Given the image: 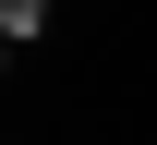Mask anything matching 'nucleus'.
<instances>
[{
    "label": "nucleus",
    "instance_id": "f257e3e1",
    "mask_svg": "<svg viewBox=\"0 0 157 145\" xmlns=\"http://www.w3.org/2000/svg\"><path fill=\"white\" fill-rule=\"evenodd\" d=\"M36 24H48V0H0V36L12 48H36Z\"/></svg>",
    "mask_w": 157,
    "mask_h": 145
}]
</instances>
